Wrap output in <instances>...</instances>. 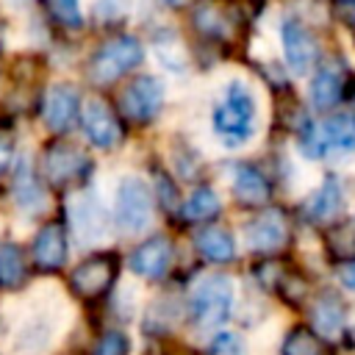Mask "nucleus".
Returning a JSON list of instances; mask_svg holds the SVG:
<instances>
[{
    "mask_svg": "<svg viewBox=\"0 0 355 355\" xmlns=\"http://www.w3.org/2000/svg\"><path fill=\"white\" fill-rule=\"evenodd\" d=\"M214 130L219 141L230 150L250 141L255 130V100L244 83H230L225 100L214 111Z\"/></svg>",
    "mask_w": 355,
    "mask_h": 355,
    "instance_id": "obj_1",
    "label": "nucleus"
},
{
    "mask_svg": "<svg viewBox=\"0 0 355 355\" xmlns=\"http://www.w3.org/2000/svg\"><path fill=\"white\" fill-rule=\"evenodd\" d=\"M233 297H236V288H233L230 277H225V275L202 277L194 286L191 297H189L191 319L200 327H219V324H225L230 311H233Z\"/></svg>",
    "mask_w": 355,
    "mask_h": 355,
    "instance_id": "obj_2",
    "label": "nucleus"
},
{
    "mask_svg": "<svg viewBox=\"0 0 355 355\" xmlns=\"http://www.w3.org/2000/svg\"><path fill=\"white\" fill-rule=\"evenodd\" d=\"M144 58V50L139 44V39L133 36H119L105 42L89 61V78L94 83H111L116 78H122L125 72H130L133 67H139Z\"/></svg>",
    "mask_w": 355,
    "mask_h": 355,
    "instance_id": "obj_3",
    "label": "nucleus"
},
{
    "mask_svg": "<svg viewBox=\"0 0 355 355\" xmlns=\"http://www.w3.org/2000/svg\"><path fill=\"white\" fill-rule=\"evenodd\" d=\"M300 147L305 150L308 158H322L327 153V147H341V150H352L355 147V114L341 111L327 116L322 125H308L300 133Z\"/></svg>",
    "mask_w": 355,
    "mask_h": 355,
    "instance_id": "obj_4",
    "label": "nucleus"
},
{
    "mask_svg": "<svg viewBox=\"0 0 355 355\" xmlns=\"http://www.w3.org/2000/svg\"><path fill=\"white\" fill-rule=\"evenodd\" d=\"M116 225L125 233H139L153 222V197L144 180L139 178H125L116 189Z\"/></svg>",
    "mask_w": 355,
    "mask_h": 355,
    "instance_id": "obj_5",
    "label": "nucleus"
},
{
    "mask_svg": "<svg viewBox=\"0 0 355 355\" xmlns=\"http://www.w3.org/2000/svg\"><path fill=\"white\" fill-rule=\"evenodd\" d=\"M114 277H116V258L111 252H100V255L80 261L72 269L69 286L80 300H97L100 294L111 288Z\"/></svg>",
    "mask_w": 355,
    "mask_h": 355,
    "instance_id": "obj_6",
    "label": "nucleus"
},
{
    "mask_svg": "<svg viewBox=\"0 0 355 355\" xmlns=\"http://www.w3.org/2000/svg\"><path fill=\"white\" fill-rule=\"evenodd\" d=\"M164 105V83L153 75H141L119 97V108L133 122H150Z\"/></svg>",
    "mask_w": 355,
    "mask_h": 355,
    "instance_id": "obj_7",
    "label": "nucleus"
},
{
    "mask_svg": "<svg viewBox=\"0 0 355 355\" xmlns=\"http://www.w3.org/2000/svg\"><path fill=\"white\" fill-rule=\"evenodd\" d=\"M86 169H89V158L75 144H69V141H53V144H47L44 158H42V172H44V178L50 183H55V186L72 183Z\"/></svg>",
    "mask_w": 355,
    "mask_h": 355,
    "instance_id": "obj_8",
    "label": "nucleus"
},
{
    "mask_svg": "<svg viewBox=\"0 0 355 355\" xmlns=\"http://www.w3.org/2000/svg\"><path fill=\"white\" fill-rule=\"evenodd\" d=\"M244 239H247V247L252 252H275V250H280L288 241L286 214L277 211V208H269V211L258 214L255 219L247 222Z\"/></svg>",
    "mask_w": 355,
    "mask_h": 355,
    "instance_id": "obj_9",
    "label": "nucleus"
},
{
    "mask_svg": "<svg viewBox=\"0 0 355 355\" xmlns=\"http://www.w3.org/2000/svg\"><path fill=\"white\" fill-rule=\"evenodd\" d=\"M280 33H283V50H286V61H288L291 72L308 75L316 64V55H319L313 33L300 19H286Z\"/></svg>",
    "mask_w": 355,
    "mask_h": 355,
    "instance_id": "obj_10",
    "label": "nucleus"
},
{
    "mask_svg": "<svg viewBox=\"0 0 355 355\" xmlns=\"http://www.w3.org/2000/svg\"><path fill=\"white\" fill-rule=\"evenodd\" d=\"M83 130H86V139L100 150H108L122 139V125H119L116 114L103 100H89L86 103V108H83Z\"/></svg>",
    "mask_w": 355,
    "mask_h": 355,
    "instance_id": "obj_11",
    "label": "nucleus"
},
{
    "mask_svg": "<svg viewBox=\"0 0 355 355\" xmlns=\"http://www.w3.org/2000/svg\"><path fill=\"white\" fill-rule=\"evenodd\" d=\"M130 269L139 275V277H150V280H158L169 272L172 266V241L166 236H153L147 239L144 244H139L133 252H130Z\"/></svg>",
    "mask_w": 355,
    "mask_h": 355,
    "instance_id": "obj_12",
    "label": "nucleus"
},
{
    "mask_svg": "<svg viewBox=\"0 0 355 355\" xmlns=\"http://www.w3.org/2000/svg\"><path fill=\"white\" fill-rule=\"evenodd\" d=\"M78 105H80L78 89L69 86V83H55V86L47 92V97H44V108H42L47 128L55 130V133H64V130L75 122V116H78Z\"/></svg>",
    "mask_w": 355,
    "mask_h": 355,
    "instance_id": "obj_13",
    "label": "nucleus"
},
{
    "mask_svg": "<svg viewBox=\"0 0 355 355\" xmlns=\"http://www.w3.org/2000/svg\"><path fill=\"white\" fill-rule=\"evenodd\" d=\"M67 261V233L58 222L44 225L33 239V263L42 272H55Z\"/></svg>",
    "mask_w": 355,
    "mask_h": 355,
    "instance_id": "obj_14",
    "label": "nucleus"
},
{
    "mask_svg": "<svg viewBox=\"0 0 355 355\" xmlns=\"http://www.w3.org/2000/svg\"><path fill=\"white\" fill-rule=\"evenodd\" d=\"M311 324L324 338L341 336V330L347 324V305L341 302V297L333 291H322L311 305Z\"/></svg>",
    "mask_w": 355,
    "mask_h": 355,
    "instance_id": "obj_15",
    "label": "nucleus"
},
{
    "mask_svg": "<svg viewBox=\"0 0 355 355\" xmlns=\"http://www.w3.org/2000/svg\"><path fill=\"white\" fill-rule=\"evenodd\" d=\"M72 222H75V236L83 244H92L105 236V214L94 197H80L72 205Z\"/></svg>",
    "mask_w": 355,
    "mask_h": 355,
    "instance_id": "obj_16",
    "label": "nucleus"
},
{
    "mask_svg": "<svg viewBox=\"0 0 355 355\" xmlns=\"http://www.w3.org/2000/svg\"><path fill=\"white\" fill-rule=\"evenodd\" d=\"M233 194L244 205H261L269 200V183L255 166L236 164L233 166Z\"/></svg>",
    "mask_w": 355,
    "mask_h": 355,
    "instance_id": "obj_17",
    "label": "nucleus"
},
{
    "mask_svg": "<svg viewBox=\"0 0 355 355\" xmlns=\"http://www.w3.org/2000/svg\"><path fill=\"white\" fill-rule=\"evenodd\" d=\"M194 244L200 250V255L205 261H214V263H227L236 258V241L233 236L225 230V227H216V225H208L202 227L197 236H194Z\"/></svg>",
    "mask_w": 355,
    "mask_h": 355,
    "instance_id": "obj_18",
    "label": "nucleus"
},
{
    "mask_svg": "<svg viewBox=\"0 0 355 355\" xmlns=\"http://www.w3.org/2000/svg\"><path fill=\"white\" fill-rule=\"evenodd\" d=\"M341 186H338V180L330 175L322 186H319V191L308 200V205H305V214H308V219H313V222H327V219H333L338 211H341Z\"/></svg>",
    "mask_w": 355,
    "mask_h": 355,
    "instance_id": "obj_19",
    "label": "nucleus"
},
{
    "mask_svg": "<svg viewBox=\"0 0 355 355\" xmlns=\"http://www.w3.org/2000/svg\"><path fill=\"white\" fill-rule=\"evenodd\" d=\"M341 94H344V80H341V75L336 69L324 67V69H319L313 75V80H311V100H313L316 108H322V111L333 108L341 100Z\"/></svg>",
    "mask_w": 355,
    "mask_h": 355,
    "instance_id": "obj_20",
    "label": "nucleus"
},
{
    "mask_svg": "<svg viewBox=\"0 0 355 355\" xmlns=\"http://www.w3.org/2000/svg\"><path fill=\"white\" fill-rule=\"evenodd\" d=\"M28 266H25V255L17 244L11 241H0V283L6 288H17L25 283Z\"/></svg>",
    "mask_w": 355,
    "mask_h": 355,
    "instance_id": "obj_21",
    "label": "nucleus"
},
{
    "mask_svg": "<svg viewBox=\"0 0 355 355\" xmlns=\"http://www.w3.org/2000/svg\"><path fill=\"white\" fill-rule=\"evenodd\" d=\"M324 244H327V252L338 261H352L355 258V216L327 227L324 233Z\"/></svg>",
    "mask_w": 355,
    "mask_h": 355,
    "instance_id": "obj_22",
    "label": "nucleus"
},
{
    "mask_svg": "<svg viewBox=\"0 0 355 355\" xmlns=\"http://www.w3.org/2000/svg\"><path fill=\"white\" fill-rule=\"evenodd\" d=\"M219 208H222V202H219L216 191H214V189L200 186V189H194V191L189 194V200L183 202V216H186V219H191V222H202V219L216 216V214H219Z\"/></svg>",
    "mask_w": 355,
    "mask_h": 355,
    "instance_id": "obj_23",
    "label": "nucleus"
},
{
    "mask_svg": "<svg viewBox=\"0 0 355 355\" xmlns=\"http://www.w3.org/2000/svg\"><path fill=\"white\" fill-rule=\"evenodd\" d=\"M280 355H324V344L308 327H294L280 344Z\"/></svg>",
    "mask_w": 355,
    "mask_h": 355,
    "instance_id": "obj_24",
    "label": "nucleus"
},
{
    "mask_svg": "<svg viewBox=\"0 0 355 355\" xmlns=\"http://www.w3.org/2000/svg\"><path fill=\"white\" fill-rule=\"evenodd\" d=\"M14 186H17V202L19 205L33 208V211H39L44 205V191L33 180V175H28V164H19V175L14 180Z\"/></svg>",
    "mask_w": 355,
    "mask_h": 355,
    "instance_id": "obj_25",
    "label": "nucleus"
},
{
    "mask_svg": "<svg viewBox=\"0 0 355 355\" xmlns=\"http://www.w3.org/2000/svg\"><path fill=\"white\" fill-rule=\"evenodd\" d=\"M194 22H197V28H200L202 33H208V36H222V33L227 31V22H225V17L219 14V8H216L214 3L197 6Z\"/></svg>",
    "mask_w": 355,
    "mask_h": 355,
    "instance_id": "obj_26",
    "label": "nucleus"
},
{
    "mask_svg": "<svg viewBox=\"0 0 355 355\" xmlns=\"http://www.w3.org/2000/svg\"><path fill=\"white\" fill-rule=\"evenodd\" d=\"M50 14L64 25V28H80L83 25V14H80V3L78 0H44Z\"/></svg>",
    "mask_w": 355,
    "mask_h": 355,
    "instance_id": "obj_27",
    "label": "nucleus"
},
{
    "mask_svg": "<svg viewBox=\"0 0 355 355\" xmlns=\"http://www.w3.org/2000/svg\"><path fill=\"white\" fill-rule=\"evenodd\" d=\"M128 336L122 330H105L100 338H97V347L94 352L97 355H128Z\"/></svg>",
    "mask_w": 355,
    "mask_h": 355,
    "instance_id": "obj_28",
    "label": "nucleus"
},
{
    "mask_svg": "<svg viewBox=\"0 0 355 355\" xmlns=\"http://www.w3.org/2000/svg\"><path fill=\"white\" fill-rule=\"evenodd\" d=\"M208 355H244V344H241L239 336L222 333V336H216V338L211 341Z\"/></svg>",
    "mask_w": 355,
    "mask_h": 355,
    "instance_id": "obj_29",
    "label": "nucleus"
},
{
    "mask_svg": "<svg viewBox=\"0 0 355 355\" xmlns=\"http://www.w3.org/2000/svg\"><path fill=\"white\" fill-rule=\"evenodd\" d=\"M333 8H336L338 22L349 31V36H352V42H355V0H336Z\"/></svg>",
    "mask_w": 355,
    "mask_h": 355,
    "instance_id": "obj_30",
    "label": "nucleus"
},
{
    "mask_svg": "<svg viewBox=\"0 0 355 355\" xmlns=\"http://www.w3.org/2000/svg\"><path fill=\"white\" fill-rule=\"evenodd\" d=\"M11 155H14V141H11L8 136H0V175L8 169Z\"/></svg>",
    "mask_w": 355,
    "mask_h": 355,
    "instance_id": "obj_31",
    "label": "nucleus"
},
{
    "mask_svg": "<svg viewBox=\"0 0 355 355\" xmlns=\"http://www.w3.org/2000/svg\"><path fill=\"white\" fill-rule=\"evenodd\" d=\"M341 283L349 286V288H355V263H347V266L341 269Z\"/></svg>",
    "mask_w": 355,
    "mask_h": 355,
    "instance_id": "obj_32",
    "label": "nucleus"
},
{
    "mask_svg": "<svg viewBox=\"0 0 355 355\" xmlns=\"http://www.w3.org/2000/svg\"><path fill=\"white\" fill-rule=\"evenodd\" d=\"M166 3H169V6H175V8H180V6H189L191 0H166Z\"/></svg>",
    "mask_w": 355,
    "mask_h": 355,
    "instance_id": "obj_33",
    "label": "nucleus"
}]
</instances>
